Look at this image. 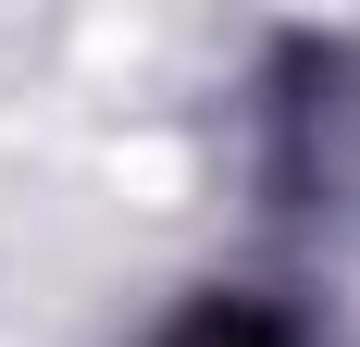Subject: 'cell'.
I'll return each mask as SVG.
<instances>
[{
  "mask_svg": "<svg viewBox=\"0 0 360 347\" xmlns=\"http://www.w3.org/2000/svg\"><path fill=\"white\" fill-rule=\"evenodd\" d=\"M162 347H311V335H298L286 310H261V298H199Z\"/></svg>",
  "mask_w": 360,
  "mask_h": 347,
  "instance_id": "cell-1",
  "label": "cell"
}]
</instances>
